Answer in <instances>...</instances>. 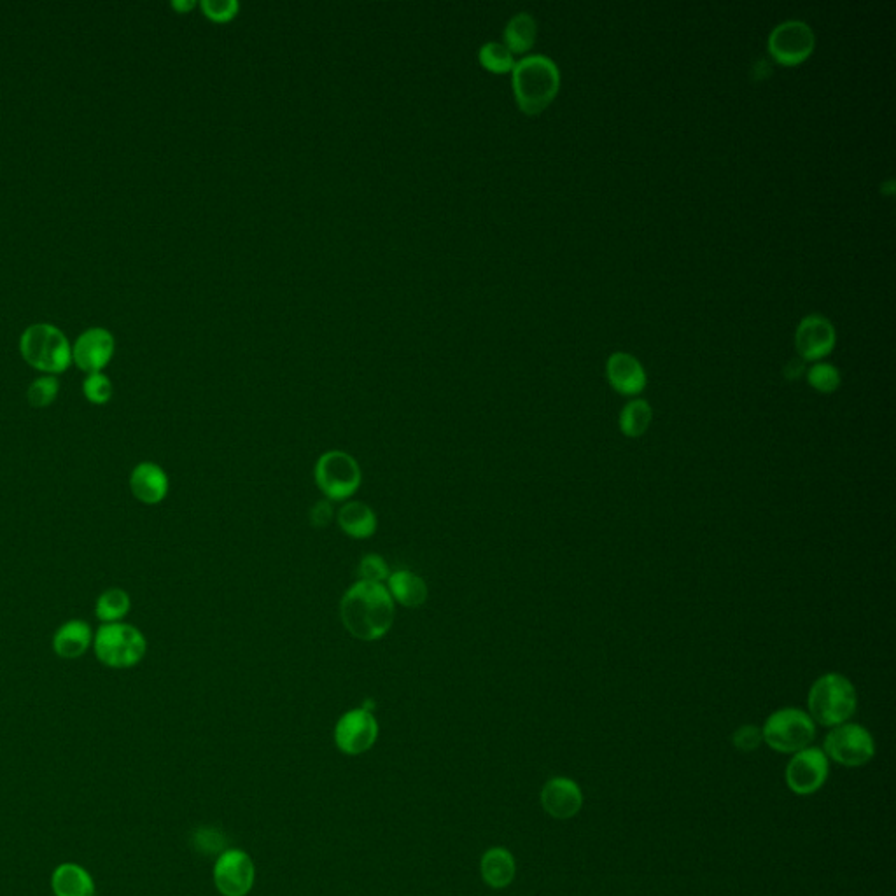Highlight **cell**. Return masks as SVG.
I'll use <instances>...</instances> for the list:
<instances>
[{"instance_id":"e0dca14e","label":"cell","mask_w":896,"mask_h":896,"mask_svg":"<svg viewBox=\"0 0 896 896\" xmlns=\"http://www.w3.org/2000/svg\"><path fill=\"white\" fill-rule=\"evenodd\" d=\"M130 490L140 503H161L168 494L167 473L154 462H140L130 473Z\"/></svg>"},{"instance_id":"8992f818","label":"cell","mask_w":896,"mask_h":896,"mask_svg":"<svg viewBox=\"0 0 896 896\" xmlns=\"http://www.w3.org/2000/svg\"><path fill=\"white\" fill-rule=\"evenodd\" d=\"M763 742L777 753L793 755L809 748L816 737V723L807 711L783 707L770 714L762 727Z\"/></svg>"},{"instance_id":"d6a6232c","label":"cell","mask_w":896,"mask_h":896,"mask_svg":"<svg viewBox=\"0 0 896 896\" xmlns=\"http://www.w3.org/2000/svg\"><path fill=\"white\" fill-rule=\"evenodd\" d=\"M202 9L210 20L226 21L237 14L238 2L237 0H203Z\"/></svg>"},{"instance_id":"603a6c76","label":"cell","mask_w":896,"mask_h":896,"mask_svg":"<svg viewBox=\"0 0 896 896\" xmlns=\"http://www.w3.org/2000/svg\"><path fill=\"white\" fill-rule=\"evenodd\" d=\"M56 896H93V882L83 868L63 865L53 875Z\"/></svg>"},{"instance_id":"5bb4252c","label":"cell","mask_w":896,"mask_h":896,"mask_svg":"<svg viewBox=\"0 0 896 896\" xmlns=\"http://www.w3.org/2000/svg\"><path fill=\"white\" fill-rule=\"evenodd\" d=\"M795 347L804 361H818L835 347V328L825 315L811 314L798 324Z\"/></svg>"},{"instance_id":"52a82bcc","label":"cell","mask_w":896,"mask_h":896,"mask_svg":"<svg viewBox=\"0 0 896 896\" xmlns=\"http://www.w3.org/2000/svg\"><path fill=\"white\" fill-rule=\"evenodd\" d=\"M823 753L842 767H863L875 756L874 737L863 725L846 721L830 728L823 741Z\"/></svg>"},{"instance_id":"7c38bea8","label":"cell","mask_w":896,"mask_h":896,"mask_svg":"<svg viewBox=\"0 0 896 896\" xmlns=\"http://www.w3.org/2000/svg\"><path fill=\"white\" fill-rule=\"evenodd\" d=\"M216 888L224 896H245L254 884V865L252 860L238 849L224 851L216 861L214 868Z\"/></svg>"},{"instance_id":"cb8c5ba5","label":"cell","mask_w":896,"mask_h":896,"mask_svg":"<svg viewBox=\"0 0 896 896\" xmlns=\"http://www.w3.org/2000/svg\"><path fill=\"white\" fill-rule=\"evenodd\" d=\"M538 27L536 20L529 13H518L508 21L504 28V41L511 53H524L532 48L536 41Z\"/></svg>"},{"instance_id":"ffe728a7","label":"cell","mask_w":896,"mask_h":896,"mask_svg":"<svg viewBox=\"0 0 896 896\" xmlns=\"http://www.w3.org/2000/svg\"><path fill=\"white\" fill-rule=\"evenodd\" d=\"M338 525L350 538H370L377 531V515L368 504L350 501L338 511Z\"/></svg>"},{"instance_id":"484cf974","label":"cell","mask_w":896,"mask_h":896,"mask_svg":"<svg viewBox=\"0 0 896 896\" xmlns=\"http://www.w3.org/2000/svg\"><path fill=\"white\" fill-rule=\"evenodd\" d=\"M478 56H480L483 67H487L492 72H508L515 65L513 53L506 44H501V42H485L480 48Z\"/></svg>"},{"instance_id":"7402d4cb","label":"cell","mask_w":896,"mask_h":896,"mask_svg":"<svg viewBox=\"0 0 896 896\" xmlns=\"http://www.w3.org/2000/svg\"><path fill=\"white\" fill-rule=\"evenodd\" d=\"M651 420L653 410L650 403L646 399H632L623 406L618 417V427L627 438H641L650 429Z\"/></svg>"},{"instance_id":"ac0fdd59","label":"cell","mask_w":896,"mask_h":896,"mask_svg":"<svg viewBox=\"0 0 896 896\" xmlns=\"http://www.w3.org/2000/svg\"><path fill=\"white\" fill-rule=\"evenodd\" d=\"M93 646V632L83 620H69L56 630L53 636V651L58 657L74 660L83 657Z\"/></svg>"},{"instance_id":"ba28073f","label":"cell","mask_w":896,"mask_h":896,"mask_svg":"<svg viewBox=\"0 0 896 896\" xmlns=\"http://www.w3.org/2000/svg\"><path fill=\"white\" fill-rule=\"evenodd\" d=\"M315 482L324 496L342 501L354 496L361 485V468L347 452L331 450L315 464Z\"/></svg>"},{"instance_id":"f546056e","label":"cell","mask_w":896,"mask_h":896,"mask_svg":"<svg viewBox=\"0 0 896 896\" xmlns=\"http://www.w3.org/2000/svg\"><path fill=\"white\" fill-rule=\"evenodd\" d=\"M193 844L203 854L224 853L228 840L216 828H198L193 835Z\"/></svg>"},{"instance_id":"8fae6325","label":"cell","mask_w":896,"mask_h":896,"mask_svg":"<svg viewBox=\"0 0 896 896\" xmlns=\"http://www.w3.org/2000/svg\"><path fill=\"white\" fill-rule=\"evenodd\" d=\"M377 735V720L364 709L349 711L336 723V746L347 755H361L368 751L377 741Z\"/></svg>"},{"instance_id":"1f68e13d","label":"cell","mask_w":896,"mask_h":896,"mask_svg":"<svg viewBox=\"0 0 896 896\" xmlns=\"http://www.w3.org/2000/svg\"><path fill=\"white\" fill-rule=\"evenodd\" d=\"M359 573L364 581H373V583H382L389 578V567L380 555L377 553H368L363 557L359 564Z\"/></svg>"},{"instance_id":"83f0119b","label":"cell","mask_w":896,"mask_h":896,"mask_svg":"<svg viewBox=\"0 0 896 896\" xmlns=\"http://www.w3.org/2000/svg\"><path fill=\"white\" fill-rule=\"evenodd\" d=\"M807 382L816 391L830 394L839 389L840 371L830 363L812 364L811 368L807 370Z\"/></svg>"},{"instance_id":"4316f807","label":"cell","mask_w":896,"mask_h":896,"mask_svg":"<svg viewBox=\"0 0 896 896\" xmlns=\"http://www.w3.org/2000/svg\"><path fill=\"white\" fill-rule=\"evenodd\" d=\"M60 391V382L55 375H44L34 380L27 391V399L34 408H46L55 401Z\"/></svg>"},{"instance_id":"30bf717a","label":"cell","mask_w":896,"mask_h":896,"mask_svg":"<svg viewBox=\"0 0 896 896\" xmlns=\"http://www.w3.org/2000/svg\"><path fill=\"white\" fill-rule=\"evenodd\" d=\"M814 51V32L800 20L779 23L769 35V53L784 65H797Z\"/></svg>"},{"instance_id":"e575fe53","label":"cell","mask_w":896,"mask_h":896,"mask_svg":"<svg viewBox=\"0 0 896 896\" xmlns=\"http://www.w3.org/2000/svg\"><path fill=\"white\" fill-rule=\"evenodd\" d=\"M802 371H804V361H802V359H800V361L795 359V361H791V363L786 366L784 373H786V377L788 378H797Z\"/></svg>"},{"instance_id":"277c9868","label":"cell","mask_w":896,"mask_h":896,"mask_svg":"<svg viewBox=\"0 0 896 896\" xmlns=\"http://www.w3.org/2000/svg\"><path fill=\"white\" fill-rule=\"evenodd\" d=\"M21 356L35 370L46 375H58L69 368L72 361L67 336L53 324L37 322L28 326L20 340Z\"/></svg>"},{"instance_id":"4fadbf2b","label":"cell","mask_w":896,"mask_h":896,"mask_svg":"<svg viewBox=\"0 0 896 896\" xmlns=\"http://www.w3.org/2000/svg\"><path fill=\"white\" fill-rule=\"evenodd\" d=\"M116 342L114 336L104 328L86 329L79 335L72 347V361L79 370L100 373L114 356Z\"/></svg>"},{"instance_id":"f1b7e54d","label":"cell","mask_w":896,"mask_h":896,"mask_svg":"<svg viewBox=\"0 0 896 896\" xmlns=\"http://www.w3.org/2000/svg\"><path fill=\"white\" fill-rule=\"evenodd\" d=\"M83 392L86 399L93 405H105L112 398V384L104 373H90L83 382Z\"/></svg>"},{"instance_id":"836d02e7","label":"cell","mask_w":896,"mask_h":896,"mask_svg":"<svg viewBox=\"0 0 896 896\" xmlns=\"http://www.w3.org/2000/svg\"><path fill=\"white\" fill-rule=\"evenodd\" d=\"M333 518V506L328 501H319L310 511V522L314 527H326Z\"/></svg>"},{"instance_id":"2e32d148","label":"cell","mask_w":896,"mask_h":896,"mask_svg":"<svg viewBox=\"0 0 896 896\" xmlns=\"http://www.w3.org/2000/svg\"><path fill=\"white\" fill-rule=\"evenodd\" d=\"M611 387L623 396H637L646 387V371L636 357L627 352L611 354L606 364Z\"/></svg>"},{"instance_id":"d4e9b609","label":"cell","mask_w":896,"mask_h":896,"mask_svg":"<svg viewBox=\"0 0 896 896\" xmlns=\"http://www.w3.org/2000/svg\"><path fill=\"white\" fill-rule=\"evenodd\" d=\"M132 608L130 595L121 588H109L98 595L95 615L104 623L121 622Z\"/></svg>"},{"instance_id":"d6986e66","label":"cell","mask_w":896,"mask_h":896,"mask_svg":"<svg viewBox=\"0 0 896 896\" xmlns=\"http://www.w3.org/2000/svg\"><path fill=\"white\" fill-rule=\"evenodd\" d=\"M387 590L392 601L405 608H419L427 601L426 581L412 571H396L387 578Z\"/></svg>"},{"instance_id":"d590c367","label":"cell","mask_w":896,"mask_h":896,"mask_svg":"<svg viewBox=\"0 0 896 896\" xmlns=\"http://www.w3.org/2000/svg\"><path fill=\"white\" fill-rule=\"evenodd\" d=\"M193 6H195V2H179V0L174 2L175 9H181V11H186V9Z\"/></svg>"},{"instance_id":"9c48e42d","label":"cell","mask_w":896,"mask_h":896,"mask_svg":"<svg viewBox=\"0 0 896 896\" xmlns=\"http://www.w3.org/2000/svg\"><path fill=\"white\" fill-rule=\"evenodd\" d=\"M828 774L830 762L823 749L809 746L793 753L784 770V779L795 795L807 797L825 786Z\"/></svg>"},{"instance_id":"44dd1931","label":"cell","mask_w":896,"mask_h":896,"mask_svg":"<svg viewBox=\"0 0 896 896\" xmlns=\"http://www.w3.org/2000/svg\"><path fill=\"white\" fill-rule=\"evenodd\" d=\"M515 872H517L515 858L508 849L492 847L483 854L482 877L490 888L501 889L510 886L511 881L515 879Z\"/></svg>"},{"instance_id":"5b68a950","label":"cell","mask_w":896,"mask_h":896,"mask_svg":"<svg viewBox=\"0 0 896 896\" xmlns=\"http://www.w3.org/2000/svg\"><path fill=\"white\" fill-rule=\"evenodd\" d=\"M93 651L105 667L132 669L146 655L147 641L133 625L104 623L93 636Z\"/></svg>"},{"instance_id":"4dcf8cb0","label":"cell","mask_w":896,"mask_h":896,"mask_svg":"<svg viewBox=\"0 0 896 896\" xmlns=\"http://www.w3.org/2000/svg\"><path fill=\"white\" fill-rule=\"evenodd\" d=\"M732 744L742 753H751L763 744L762 728L756 725H742L732 734Z\"/></svg>"},{"instance_id":"6da1fadb","label":"cell","mask_w":896,"mask_h":896,"mask_svg":"<svg viewBox=\"0 0 896 896\" xmlns=\"http://www.w3.org/2000/svg\"><path fill=\"white\" fill-rule=\"evenodd\" d=\"M340 616L352 636L361 641H377L392 627L394 601L382 583L357 581L343 595Z\"/></svg>"},{"instance_id":"7a4b0ae2","label":"cell","mask_w":896,"mask_h":896,"mask_svg":"<svg viewBox=\"0 0 896 896\" xmlns=\"http://www.w3.org/2000/svg\"><path fill=\"white\" fill-rule=\"evenodd\" d=\"M513 91L525 114H539L552 104L560 86V70L545 55L524 56L513 65Z\"/></svg>"},{"instance_id":"3957f363","label":"cell","mask_w":896,"mask_h":896,"mask_svg":"<svg viewBox=\"0 0 896 896\" xmlns=\"http://www.w3.org/2000/svg\"><path fill=\"white\" fill-rule=\"evenodd\" d=\"M858 693L853 681L840 672H826L812 683L807 695V714L821 727L833 728L853 718Z\"/></svg>"},{"instance_id":"9a60e30c","label":"cell","mask_w":896,"mask_h":896,"mask_svg":"<svg viewBox=\"0 0 896 896\" xmlns=\"http://www.w3.org/2000/svg\"><path fill=\"white\" fill-rule=\"evenodd\" d=\"M541 805L548 816L571 819L583 807V793L576 781L569 777H553L541 790Z\"/></svg>"}]
</instances>
